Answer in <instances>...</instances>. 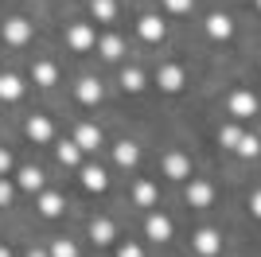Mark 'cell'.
I'll list each match as a JSON object with an SVG mask.
<instances>
[{
	"label": "cell",
	"instance_id": "7402d4cb",
	"mask_svg": "<svg viewBox=\"0 0 261 257\" xmlns=\"http://www.w3.org/2000/svg\"><path fill=\"white\" fill-rule=\"evenodd\" d=\"M121 90H129V94H137V90H144V74L141 70H121Z\"/></svg>",
	"mask_w": 261,
	"mask_h": 257
},
{
	"label": "cell",
	"instance_id": "8992f818",
	"mask_svg": "<svg viewBox=\"0 0 261 257\" xmlns=\"http://www.w3.org/2000/svg\"><path fill=\"white\" fill-rule=\"evenodd\" d=\"M23 128H28V137H32L35 144H43V140H51V121H47L43 113H32Z\"/></svg>",
	"mask_w": 261,
	"mask_h": 257
},
{
	"label": "cell",
	"instance_id": "3957f363",
	"mask_svg": "<svg viewBox=\"0 0 261 257\" xmlns=\"http://www.w3.org/2000/svg\"><path fill=\"white\" fill-rule=\"evenodd\" d=\"M66 43H70L74 51H90V47H94V28H90V23H74V28L66 32Z\"/></svg>",
	"mask_w": 261,
	"mask_h": 257
},
{
	"label": "cell",
	"instance_id": "484cf974",
	"mask_svg": "<svg viewBox=\"0 0 261 257\" xmlns=\"http://www.w3.org/2000/svg\"><path fill=\"white\" fill-rule=\"evenodd\" d=\"M94 20H113V0H90Z\"/></svg>",
	"mask_w": 261,
	"mask_h": 257
},
{
	"label": "cell",
	"instance_id": "4dcf8cb0",
	"mask_svg": "<svg viewBox=\"0 0 261 257\" xmlns=\"http://www.w3.org/2000/svg\"><path fill=\"white\" fill-rule=\"evenodd\" d=\"M117 257H141V246H121Z\"/></svg>",
	"mask_w": 261,
	"mask_h": 257
},
{
	"label": "cell",
	"instance_id": "f546056e",
	"mask_svg": "<svg viewBox=\"0 0 261 257\" xmlns=\"http://www.w3.org/2000/svg\"><path fill=\"white\" fill-rule=\"evenodd\" d=\"M8 203H12V183L0 179V207H8Z\"/></svg>",
	"mask_w": 261,
	"mask_h": 257
},
{
	"label": "cell",
	"instance_id": "9c48e42d",
	"mask_svg": "<svg viewBox=\"0 0 261 257\" xmlns=\"http://www.w3.org/2000/svg\"><path fill=\"white\" fill-rule=\"evenodd\" d=\"M230 32H234V23H230V16H222V12L207 16V35H211V39H230Z\"/></svg>",
	"mask_w": 261,
	"mask_h": 257
},
{
	"label": "cell",
	"instance_id": "836d02e7",
	"mask_svg": "<svg viewBox=\"0 0 261 257\" xmlns=\"http://www.w3.org/2000/svg\"><path fill=\"white\" fill-rule=\"evenodd\" d=\"M28 257H47V253H43V249H28Z\"/></svg>",
	"mask_w": 261,
	"mask_h": 257
},
{
	"label": "cell",
	"instance_id": "44dd1931",
	"mask_svg": "<svg viewBox=\"0 0 261 257\" xmlns=\"http://www.w3.org/2000/svg\"><path fill=\"white\" fill-rule=\"evenodd\" d=\"M78 156H82V148H78L74 140H63V144H59V164L74 168V164H78Z\"/></svg>",
	"mask_w": 261,
	"mask_h": 257
},
{
	"label": "cell",
	"instance_id": "cb8c5ba5",
	"mask_svg": "<svg viewBox=\"0 0 261 257\" xmlns=\"http://www.w3.org/2000/svg\"><path fill=\"white\" fill-rule=\"evenodd\" d=\"M218 144H226V148H234V152H238V144H242V133H238L234 125H222V128H218Z\"/></svg>",
	"mask_w": 261,
	"mask_h": 257
},
{
	"label": "cell",
	"instance_id": "4fadbf2b",
	"mask_svg": "<svg viewBox=\"0 0 261 257\" xmlns=\"http://www.w3.org/2000/svg\"><path fill=\"white\" fill-rule=\"evenodd\" d=\"M78 101L98 106V101H101V82H94V78H82V82H78Z\"/></svg>",
	"mask_w": 261,
	"mask_h": 257
},
{
	"label": "cell",
	"instance_id": "7c38bea8",
	"mask_svg": "<svg viewBox=\"0 0 261 257\" xmlns=\"http://www.w3.org/2000/svg\"><path fill=\"white\" fill-rule=\"evenodd\" d=\"M195 249L203 257H215L218 253V230H199L195 234Z\"/></svg>",
	"mask_w": 261,
	"mask_h": 257
},
{
	"label": "cell",
	"instance_id": "f1b7e54d",
	"mask_svg": "<svg viewBox=\"0 0 261 257\" xmlns=\"http://www.w3.org/2000/svg\"><path fill=\"white\" fill-rule=\"evenodd\" d=\"M164 4H168L172 12H191V4H195V0H164Z\"/></svg>",
	"mask_w": 261,
	"mask_h": 257
},
{
	"label": "cell",
	"instance_id": "5bb4252c",
	"mask_svg": "<svg viewBox=\"0 0 261 257\" xmlns=\"http://www.w3.org/2000/svg\"><path fill=\"white\" fill-rule=\"evenodd\" d=\"M137 156H141V148H137L133 140H121L117 148H113V160H117L121 168H133V164H137Z\"/></svg>",
	"mask_w": 261,
	"mask_h": 257
},
{
	"label": "cell",
	"instance_id": "6da1fadb",
	"mask_svg": "<svg viewBox=\"0 0 261 257\" xmlns=\"http://www.w3.org/2000/svg\"><path fill=\"white\" fill-rule=\"evenodd\" d=\"M4 39H8L12 47L28 43V39H32V20H23V16H12V20L4 23Z\"/></svg>",
	"mask_w": 261,
	"mask_h": 257
},
{
	"label": "cell",
	"instance_id": "2e32d148",
	"mask_svg": "<svg viewBox=\"0 0 261 257\" xmlns=\"http://www.w3.org/2000/svg\"><path fill=\"white\" fill-rule=\"evenodd\" d=\"M16 183H20L23 191H43V171L39 168H23L20 175H16Z\"/></svg>",
	"mask_w": 261,
	"mask_h": 257
},
{
	"label": "cell",
	"instance_id": "4316f807",
	"mask_svg": "<svg viewBox=\"0 0 261 257\" xmlns=\"http://www.w3.org/2000/svg\"><path fill=\"white\" fill-rule=\"evenodd\" d=\"M133 195H137V203H141V207L156 203V187H152V183H137V191H133Z\"/></svg>",
	"mask_w": 261,
	"mask_h": 257
},
{
	"label": "cell",
	"instance_id": "5b68a950",
	"mask_svg": "<svg viewBox=\"0 0 261 257\" xmlns=\"http://www.w3.org/2000/svg\"><path fill=\"white\" fill-rule=\"evenodd\" d=\"M211 199H215V191H211L207 179L187 183V203H191V207H211Z\"/></svg>",
	"mask_w": 261,
	"mask_h": 257
},
{
	"label": "cell",
	"instance_id": "9a60e30c",
	"mask_svg": "<svg viewBox=\"0 0 261 257\" xmlns=\"http://www.w3.org/2000/svg\"><path fill=\"white\" fill-rule=\"evenodd\" d=\"M23 94V82L16 74H0V101H16Z\"/></svg>",
	"mask_w": 261,
	"mask_h": 257
},
{
	"label": "cell",
	"instance_id": "ac0fdd59",
	"mask_svg": "<svg viewBox=\"0 0 261 257\" xmlns=\"http://www.w3.org/2000/svg\"><path fill=\"white\" fill-rule=\"evenodd\" d=\"M90 238L101 242V246H109V242H113V222H109V218H94V222H90Z\"/></svg>",
	"mask_w": 261,
	"mask_h": 257
},
{
	"label": "cell",
	"instance_id": "52a82bcc",
	"mask_svg": "<svg viewBox=\"0 0 261 257\" xmlns=\"http://www.w3.org/2000/svg\"><path fill=\"white\" fill-rule=\"evenodd\" d=\"M144 230H148V238H156V242H168V238H172V222H168V214H148Z\"/></svg>",
	"mask_w": 261,
	"mask_h": 257
},
{
	"label": "cell",
	"instance_id": "8fae6325",
	"mask_svg": "<svg viewBox=\"0 0 261 257\" xmlns=\"http://www.w3.org/2000/svg\"><path fill=\"white\" fill-rule=\"evenodd\" d=\"M156 82H160V90H168V94H175V90H179V86H184V70H179V66H164L160 74H156Z\"/></svg>",
	"mask_w": 261,
	"mask_h": 257
},
{
	"label": "cell",
	"instance_id": "d6a6232c",
	"mask_svg": "<svg viewBox=\"0 0 261 257\" xmlns=\"http://www.w3.org/2000/svg\"><path fill=\"white\" fill-rule=\"evenodd\" d=\"M12 168V156H8V152H4V148H0V175H4V171H8Z\"/></svg>",
	"mask_w": 261,
	"mask_h": 257
},
{
	"label": "cell",
	"instance_id": "d4e9b609",
	"mask_svg": "<svg viewBox=\"0 0 261 257\" xmlns=\"http://www.w3.org/2000/svg\"><path fill=\"white\" fill-rule=\"evenodd\" d=\"M98 47H101V55H106V59H117V55L125 51V43H121V35H106V39H101Z\"/></svg>",
	"mask_w": 261,
	"mask_h": 257
},
{
	"label": "cell",
	"instance_id": "603a6c76",
	"mask_svg": "<svg viewBox=\"0 0 261 257\" xmlns=\"http://www.w3.org/2000/svg\"><path fill=\"white\" fill-rule=\"evenodd\" d=\"M51 257H78V246L70 238H55L51 242Z\"/></svg>",
	"mask_w": 261,
	"mask_h": 257
},
{
	"label": "cell",
	"instance_id": "d590c367",
	"mask_svg": "<svg viewBox=\"0 0 261 257\" xmlns=\"http://www.w3.org/2000/svg\"><path fill=\"white\" fill-rule=\"evenodd\" d=\"M257 8H261V0H257Z\"/></svg>",
	"mask_w": 261,
	"mask_h": 257
},
{
	"label": "cell",
	"instance_id": "d6986e66",
	"mask_svg": "<svg viewBox=\"0 0 261 257\" xmlns=\"http://www.w3.org/2000/svg\"><path fill=\"white\" fill-rule=\"evenodd\" d=\"M39 211H43L47 218H55V214H63V195H55V191H43V195H39Z\"/></svg>",
	"mask_w": 261,
	"mask_h": 257
},
{
	"label": "cell",
	"instance_id": "e0dca14e",
	"mask_svg": "<svg viewBox=\"0 0 261 257\" xmlns=\"http://www.w3.org/2000/svg\"><path fill=\"white\" fill-rule=\"evenodd\" d=\"M106 171L101 168H82V187H86V191H106Z\"/></svg>",
	"mask_w": 261,
	"mask_h": 257
},
{
	"label": "cell",
	"instance_id": "7a4b0ae2",
	"mask_svg": "<svg viewBox=\"0 0 261 257\" xmlns=\"http://www.w3.org/2000/svg\"><path fill=\"white\" fill-rule=\"evenodd\" d=\"M230 113H234V117H253V113H257V97H253L250 90H234V94H230Z\"/></svg>",
	"mask_w": 261,
	"mask_h": 257
},
{
	"label": "cell",
	"instance_id": "83f0119b",
	"mask_svg": "<svg viewBox=\"0 0 261 257\" xmlns=\"http://www.w3.org/2000/svg\"><path fill=\"white\" fill-rule=\"evenodd\" d=\"M261 152V140L257 137H242V144H238V156H246V160H253Z\"/></svg>",
	"mask_w": 261,
	"mask_h": 257
},
{
	"label": "cell",
	"instance_id": "277c9868",
	"mask_svg": "<svg viewBox=\"0 0 261 257\" xmlns=\"http://www.w3.org/2000/svg\"><path fill=\"white\" fill-rule=\"evenodd\" d=\"M74 144H78L82 152H94V148L101 144V128H98V125H78V128H74Z\"/></svg>",
	"mask_w": 261,
	"mask_h": 257
},
{
	"label": "cell",
	"instance_id": "1f68e13d",
	"mask_svg": "<svg viewBox=\"0 0 261 257\" xmlns=\"http://www.w3.org/2000/svg\"><path fill=\"white\" fill-rule=\"evenodd\" d=\"M250 211L261 218V191H253V195H250Z\"/></svg>",
	"mask_w": 261,
	"mask_h": 257
},
{
	"label": "cell",
	"instance_id": "e575fe53",
	"mask_svg": "<svg viewBox=\"0 0 261 257\" xmlns=\"http://www.w3.org/2000/svg\"><path fill=\"white\" fill-rule=\"evenodd\" d=\"M0 257H12V249H4V246H0Z\"/></svg>",
	"mask_w": 261,
	"mask_h": 257
},
{
	"label": "cell",
	"instance_id": "ffe728a7",
	"mask_svg": "<svg viewBox=\"0 0 261 257\" xmlns=\"http://www.w3.org/2000/svg\"><path fill=\"white\" fill-rule=\"evenodd\" d=\"M55 78H59L55 63H35V70H32V82H39V86H55Z\"/></svg>",
	"mask_w": 261,
	"mask_h": 257
},
{
	"label": "cell",
	"instance_id": "30bf717a",
	"mask_svg": "<svg viewBox=\"0 0 261 257\" xmlns=\"http://www.w3.org/2000/svg\"><path fill=\"white\" fill-rule=\"evenodd\" d=\"M137 32H141V39H148V43H160V39H164V20H156V16H141Z\"/></svg>",
	"mask_w": 261,
	"mask_h": 257
},
{
	"label": "cell",
	"instance_id": "ba28073f",
	"mask_svg": "<svg viewBox=\"0 0 261 257\" xmlns=\"http://www.w3.org/2000/svg\"><path fill=\"white\" fill-rule=\"evenodd\" d=\"M164 171H168L172 179H187V175H191V160H187L184 152H172V156L164 160Z\"/></svg>",
	"mask_w": 261,
	"mask_h": 257
}]
</instances>
